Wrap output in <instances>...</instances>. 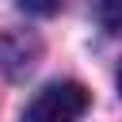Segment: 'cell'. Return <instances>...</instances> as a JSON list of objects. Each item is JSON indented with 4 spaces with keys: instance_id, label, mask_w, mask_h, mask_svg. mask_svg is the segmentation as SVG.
<instances>
[{
    "instance_id": "obj_1",
    "label": "cell",
    "mask_w": 122,
    "mask_h": 122,
    "mask_svg": "<svg viewBox=\"0 0 122 122\" xmlns=\"http://www.w3.org/2000/svg\"><path fill=\"white\" fill-rule=\"evenodd\" d=\"M92 95L76 80H53L46 84L23 111V122H80Z\"/></svg>"
},
{
    "instance_id": "obj_2",
    "label": "cell",
    "mask_w": 122,
    "mask_h": 122,
    "mask_svg": "<svg viewBox=\"0 0 122 122\" xmlns=\"http://www.w3.org/2000/svg\"><path fill=\"white\" fill-rule=\"evenodd\" d=\"M99 23L107 30H118L122 27V0H99Z\"/></svg>"
},
{
    "instance_id": "obj_3",
    "label": "cell",
    "mask_w": 122,
    "mask_h": 122,
    "mask_svg": "<svg viewBox=\"0 0 122 122\" xmlns=\"http://www.w3.org/2000/svg\"><path fill=\"white\" fill-rule=\"evenodd\" d=\"M19 8L30 11V15H53L61 8V0H19Z\"/></svg>"
},
{
    "instance_id": "obj_4",
    "label": "cell",
    "mask_w": 122,
    "mask_h": 122,
    "mask_svg": "<svg viewBox=\"0 0 122 122\" xmlns=\"http://www.w3.org/2000/svg\"><path fill=\"white\" fill-rule=\"evenodd\" d=\"M118 95H122V69H118Z\"/></svg>"
}]
</instances>
